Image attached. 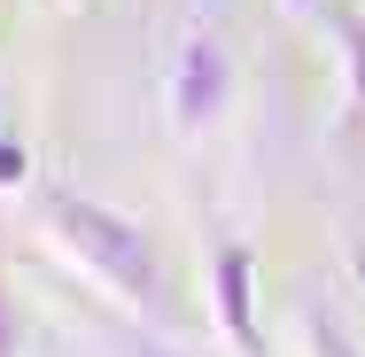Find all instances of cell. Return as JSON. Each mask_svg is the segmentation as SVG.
I'll list each match as a JSON object with an SVG mask.
<instances>
[{
    "label": "cell",
    "mask_w": 365,
    "mask_h": 357,
    "mask_svg": "<svg viewBox=\"0 0 365 357\" xmlns=\"http://www.w3.org/2000/svg\"><path fill=\"white\" fill-rule=\"evenodd\" d=\"M171 109H179V125H210L225 109V47L210 31H195L187 39V55H179V86H171Z\"/></svg>",
    "instance_id": "cell-2"
},
{
    "label": "cell",
    "mask_w": 365,
    "mask_h": 357,
    "mask_svg": "<svg viewBox=\"0 0 365 357\" xmlns=\"http://www.w3.org/2000/svg\"><path fill=\"white\" fill-rule=\"evenodd\" d=\"M218 311H225V334L249 350L257 326H249V257H241V249H225V257H218Z\"/></svg>",
    "instance_id": "cell-3"
},
{
    "label": "cell",
    "mask_w": 365,
    "mask_h": 357,
    "mask_svg": "<svg viewBox=\"0 0 365 357\" xmlns=\"http://www.w3.org/2000/svg\"><path fill=\"white\" fill-rule=\"evenodd\" d=\"M311 350H319V357H358L342 334H334V326H311Z\"/></svg>",
    "instance_id": "cell-4"
},
{
    "label": "cell",
    "mask_w": 365,
    "mask_h": 357,
    "mask_svg": "<svg viewBox=\"0 0 365 357\" xmlns=\"http://www.w3.org/2000/svg\"><path fill=\"white\" fill-rule=\"evenodd\" d=\"M16 350V319H8V295H0V357Z\"/></svg>",
    "instance_id": "cell-5"
},
{
    "label": "cell",
    "mask_w": 365,
    "mask_h": 357,
    "mask_svg": "<svg viewBox=\"0 0 365 357\" xmlns=\"http://www.w3.org/2000/svg\"><path fill=\"white\" fill-rule=\"evenodd\" d=\"M55 225H63V241H71V249H86L109 280L125 287V295H140V303H155V295H163L155 257L140 249V233H133V225H117V217L93 210V202H55Z\"/></svg>",
    "instance_id": "cell-1"
}]
</instances>
